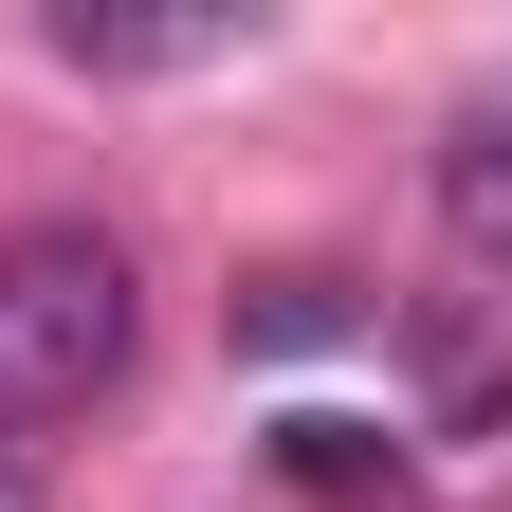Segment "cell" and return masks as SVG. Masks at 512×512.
<instances>
[{
	"label": "cell",
	"instance_id": "obj_1",
	"mask_svg": "<svg viewBox=\"0 0 512 512\" xmlns=\"http://www.w3.org/2000/svg\"><path fill=\"white\" fill-rule=\"evenodd\" d=\"M128 348H147L128 238H92V220H19V238H0V439L92 421L128 384Z\"/></svg>",
	"mask_w": 512,
	"mask_h": 512
},
{
	"label": "cell",
	"instance_id": "obj_2",
	"mask_svg": "<svg viewBox=\"0 0 512 512\" xmlns=\"http://www.w3.org/2000/svg\"><path fill=\"white\" fill-rule=\"evenodd\" d=\"M275 476H293V494H330V512H403L421 458H403L384 421H348V403H293V421H275Z\"/></svg>",
	"mask_w": 512,
	"mask_h": 512
},
{
	"label": "cell",
	"instance_id": "obj_3",
	"mask_svg": "<svg viewBox=\"0 0 512 512\" xmlns=\"http://www.w3.org/2000/svg\"><path fill=\"white\" fill-rule=\"evenodd\" d=\"M37 37L74 74H220V55H256V19H92V0H55Z\"/></svg>",
	"mask_w": 512,
	"mask_h": 512
},
{
	"label": "cell",
	"instance_id": "obj_4",
	"mask_svg": "<svg viewBox=\"0 0 512 512\" xmlns=\"http://www.w3.org/2000/svg\"><path fill=\"white\" fill-rule=\"evenodd\" d=\"M439 220H458L476 256H512V74L458 92V128H439Z\"/></svg>",
	"mask_w": 512,
	"mask_h": 512
},
{
	"label": "cell",
	"instance_id": "obj_5",
	"mask_svg": "<svg viewBox=\"0 0 512 512\" xmlns=\"http://www.w3.org/2000/svg\"><path fill=\"white\" fill-rule=\"evenodd\" d=\"M348 330V275H256V311H238V348H330Z\"/></svg>",
	"mask_w": 512,
	"mask_h": 512
},
{
	"label": "cell",
	"instance_id": "obj_6",
	"mask_svg": "<svg viewBox=\"0 0 512 512\" xmlns=\"http://www.w3.org/2000/svg\"><path fill=\"white\" fill-rule=\"evenodd\" d=\"M0 512H37V476H19V458H0Z\"/></svg>",
	"mask_w": 512,
	"mask_h": 512
}]
</instances>
